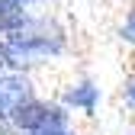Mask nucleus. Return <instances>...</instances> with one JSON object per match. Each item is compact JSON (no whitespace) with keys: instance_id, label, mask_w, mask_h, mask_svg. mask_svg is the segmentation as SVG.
I'll use <instances>...</instances> for the list:
<instances>
[{"instance_id":"nucleus-1","label":"nucleus","mask_w":135,"mask_h":135,"mask_svg":"<svg viewBox=\"0 0 135 135\" xmlns=\"http://www.w3.org/2000/svg\"><path fill=\"white\" fill-rule=\"evenodd\" d=\"M26 103H32V87L23 77H0V116H16Z\"/></svg>"},{"instance_id":"nucleus-2","label":"nucleus","mask_w":135,"mask_h":135,"mask_svg":"<svg viewBox=\"0 0 135 135\" xmlns=\"http://www.w3.org/2000/svg\"><path fill=\"white\" fill-rule=\"evenodd\" d=\"M16 126L20 129H64V116L58 109H48L39 103H26L20 113H16Z\"/></svg>"},{"instance_id":"nucleus-3","label":"nucleus","mask_w":135,"mask_h":135,"mask_svg":"<svg viewBox=\"0 0 135 135\" xmlns=\"http://www.w3.org/2000/svg\"><path fill=\"white\" fill-rule=\"evenodd\" d=\"M23 0H0V29H13L23 23Z\"/></svg>"},{"instance_id":"nucleus-4","label":"nucleus","mask_w":135,"mask_h":135,"mask_svg":"<svg viewBox=\"0 0 135 135\" xmlns=\"http://www.w3.org/2000/svg\"><path fill=\"white\" fill-rule=\"evenodd\" d=\"M68 103H74V106H84V109H93V103H97V90L93 87H77V90H71L68 93Z\"/></svg>"},{"instance_id":"nucleus-5","label":"nucleus","mask_w":135,"mask_h":135,"mask_svg":"<svg viewBox=\"0 0 135 135\" xmlns=\"http://www.w3.org/2000/svg\"><path fill=\"white\" fill-rule=\"evenodd\" d=\"M122 36H126L129 42H135V10L129 13V20H126V29H122Z\"/></svg>"},{"instance_id":"nucleus-6","label":"nucleus","mask_w":135,"mask_h":135,"mask_svg":"<svg viewBox=\"0 0 135 135\" xmlns=\"http://www.w3.org/2000/svg\"><path fill=\"white\" fill-rule=\"evenodd\" d=\"M32 135H68L64 129H32Z\"/></svg>"},{"instance_id":"nucleus-7","label":"nucleus","mask_w":135,"mask_h":135,"mask_svg":"<svg viewBox=\"0 0 135 135\" xmlns=\"http://www.w3.org/2000/svg\"><path fill=\"white\" fill-rule=\"evenodd\" d=\"M7 61H10V52H7L3 45H0V64H7Z\"/></svg>"},{"instance_id":"nucleus-8","label":"nucleus","mask_w":135,"mask_h":135,"mask_svg":"<svg viewBox=\"0 0 135 135\" xmlns=\"http://www.w3.org/2000/svg\"><path fill=\"white\" fill-rule=\"evenodd\" d=\"M129 97H132V103H135V87H132V90H129Z\"/></svg>"}]
</instances>
